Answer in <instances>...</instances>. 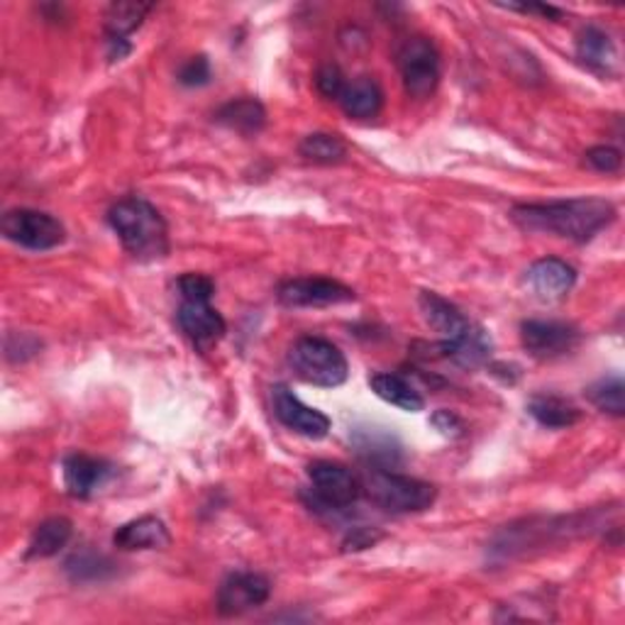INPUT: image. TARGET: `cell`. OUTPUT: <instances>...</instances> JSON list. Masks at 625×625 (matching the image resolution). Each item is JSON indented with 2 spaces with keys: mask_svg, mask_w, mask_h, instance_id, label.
<instances>
[{
  "mask_svg": "<svg viewBox=\"0 0 625 625\" xmlns=\"http://www.w3.org/2000/svg\"><path fill=\"white\" fill-rule=\"evenodd\" d=\"M216 120L235 132L257 135L267 125V110L257 98H235L216 112Z\"/></svg>",
  "mask_w": 625,
  "mask_h": 625,
  "instance_id": "7402d4cb",
  "label": "cell"
},
{
  "mask_svg": "<svg viewBox=\"0 0 625 625\" xmlns=\"http://www.w3.org/2000/svg\"><path fill=\"white\" fill-rule=\"evenodd\" d=\"M289 361L298 377L312 386H323V389L343 386L349 374L347 359L340 353V347L316 335L298 337L289 353Z\"/></svg>",
  "mask_w": 625,
  "mask_h": 625,
  "instance_id": "277c9868",
  "label": "cell"
},
{
  "mask_svg": "<svg viewBox=\"0 0 625 625\" xmlns=\"http://www.w3.org/2000/svg\"><path fill=\"white\" fill-rule=\"evenodd\" d=\"M67 572L69 577L77 582V584H89V582H103L108 579L112 572H116V565L103 555H96V553H81V555H73L67 562Z\"/></svg>",
  "mask_w": 625,
  "mask_h": 625,
  "instance_id": "4316f807",
  "label": "cell"
},
{
  "mask_svg": "<svg viewBox=\"0 0 625 625\" xmlns=\"http://www.w3.org/2000/svg\"><path fill=\"white\" fill-rule=\"evenodd\" d=\"M308 504L318 510H345L361 494V479L353 469L337 465V462H312L308 465Z\"/></svg>",
  "mask_w": 625,
  "mask_h": 625,
  "instance_id": "5b68a950",
  "label": "cell"
},
{
  "mask_svg": "<svg viewBox=\"0 0 625 625\" xmlns=\"http://www.w3.org/2000/svg\"><path fill=\"white\" fill-rule=\"evenodd\" d=\"M179 328L196 347H210L222 340L225 318L208 301H183L177 312Z\"/></svg>",
  "mask_w": 625,
  "mask_h": 625,
  "instance_id": "4fadbf2b",
  "label": "cell"
},
{
  "mask_svg": "<svg viewBox=\"0 0 625 625\" xmlns=\"http://www.w3.org/2000/svg\"><path fill=\"white\" fill-rule=\"evenodd\" d=\"M418 304L425 323H428L443 340H453V337L462 335L472 325V320L455 304H449L447 298L437 296L433 291H423Z\"/></svg>",
  "mask_w": 625,
  "mask_h": 625,
  "instance_id": "e0dca14e",
  "label": "cell"
},
{
  "mask_svg": "<svg viewBox=\"0 0 625 625\" xmlns=\"http://www.w3.org/2000/svg\"><path fill=\"white\" fill-rule=\"evenodd\" d=\"M112 232L135 259L155 261L169 252V230L161 212L145 198H122L108 210Z\"/></svg>",
  "mask_w": 625,
  "mask_h": 625,
  "instance_id": "7a4b0ae2",
  "label": "cell"
},
{
  "mask_svg": "<svg viewBox=\"0 0 625 625\" xmlns=\"http://www.w3.org/2000/svg\"><path fill=\"white\" fill-rule=\"evenodd\" d=\"M6 240L16 242L32 252H47L67 240V230L54 216L32 208H16L8 210L0 220Z\"/></svg>",
  "mask_w": 625,
  "mask_h": 625,
  "instance_id": "8992f818",
  "label": "cell"
},
{
  "mask_svg": "<svg viewBox=\"0 0 625 625\" xmlns=\"http://www.w3.org/2000/svg\"><path fill=\"white\" fill-rule=\"evenodd\" d=\"M152 10L149 3H137V0H122V3H112L106 12V37L108 44L128 42V37L140 28L147 12Z\"/></svg>",
  "mask_w": 625,
  "mask_h": 625,
  "instance_id": "603a6c76",
  "label": "cell"
},
{
  "mask_svg": "<svg viewBox=\"0 0 625 625\" xmlns=\"http://www.w3.org/2000/svg\"><path fill=\"white\" fill-rule=\"evenodd\" d=\"M437 353H440V357L455 361L457 367L477 369L492 359L494 343H492L489 333L472 323L462 335L453 337V340H443L440 345H437Z\"/></svg>",
  "mask_w": 625,
  "mask_h": 625,
  "instance_id": "9a60e30c",
  "label": "cell"
},
{
  "mask_svg": "<svg viewBox=\"0 0 625 625\" xmlns=\"http://www.w3.org/2000/svg\"><path fill=\"white\" fill-rule=\"evenodd\" d=\"M528 414L553 430H565L582 420V410L559 396H535L528 404Z\"/></svg>",
  "mask_w": 625,
  "mask_h": 625,
  "instance_id": "d4e9b609",
  "label": "cell"
},
{
  "mask_svg": "<svg viewBox=\"0 0 625 625\" xmlns=\"http://www.w3.org/2000/svg\"><path fill=\"white\" fill-rule=\"evenodd\" d=\"M345 73L337 65H325L316 73V89L320 96L330 98V101H340V96L345 91Z\"/></svg>",
  "mask_w": 625,
  "mask_h": 625,
  "instance_id": "f546056e",
  "label": "cell"
},
{
  "mask_svg": "<svg viewBox=\"0 0 625 625\" xmlns=\"http://www.w3.org/2000/svg\"><path fill=\"white\" fill-rule=\"evenodd\" d=\"M61 474H65V486L73 498H91L110 479L112 467L103 459L73 453L61 465Z\"/></svg>",
  "mask_w": 625,
  "mask_h": 625,
  "instance_id": "5bb4252c",
  "label": "cell"
},
{
  "mask_svg": "<svg viewBox=\"0 0 625 625\" xmlns=\"http://www.w3.org/2000/svg\"><path fill=\"white\" fill-rule=\"evenodd\" d=\"M518 228L547 232L574 242H589L616 220V208L606 198H567L549 204H523L510 210Z\"/></svg>",
  "mask_w": 625,
  "mask_h": 625,
  "instance_id": "6da1fadb",
  "label": "cell"
},
{
  "mask_svg": "<svg viewBox=\"0 0 625 625\" xmlns=\"http://www.w3.org/2000/svg\"><path fill=\"white\" fill-rule=\"evenodd\" d=\"M73 535V525L69 518H47L34 528L30 545H28V557L30 559H44L54 557L59 549H65Z\"/></svg>",
  "mask_w": 625,
  "mask_h": 625,
  "instance_id": "cb8c5ba5",
  "label": "cell"
},
{
  "mask_svg": "<svg viewBox=\"0 0 625 625\" xmlns=\"http://www.w3.org/2000/svg\"><path fill=\"white\" fill-rule=\"evenodd\" d=\"M520 343L535 359H555L579 345V330L559 320H525Z\"/></svg>",
  "mask_w": 625,
  "mask_h": 625,
  "instance_id": "30bf717a",
  "label": "cell"
},
{
  "mask_svg": "<svg viewBox=\"0 0 625 625\" xmlns=\"http://www.w3.org/2000/svg\"><path fill=\"white\" fill-rule=\"evenodd\" d=\"M404 89L410 98H430L440 83V54L428 37H410L398 49Z\"/></svg>",
  "mask_w": 625,
  "mask_h": 625,
  "instance_id": "52a82bcc",
  "label": "cell"
},
{
  "mask_svg": "<svg viewBox=\"0 0 625 625\" xmlns=\"http://www.w3.org/2000/svg\"><path fill=\"white\" fill-rule=\"evenodd\" d=\"M279 304L286 308H325L337 304L355 301V291L349 286L323 279V277H304V279H289L277 289Z\"/></svg>",
  "mask_w": 625,
  "mask_h": 625,
  "instance_id": "ba28073f",
  "label": "cell"
},
{
  "mask_svg": "<svg viewBox=\"0 0 625 625\" xmlns=\"http://www.w3.org/2000/svg\"><path fill=\"white\" fill-rule=\"evenodd\" d=\"M525 284H528L533 296L540 298V301H559V298H565L574 289V284H577V269L555 257L537 259L535 265L525 271Z\"/></svg>",
  "mask_w": 625,
  "mask_h": 625,
  "instance_id": "7c38bea8",
  "label": "cell"
},
{
  "mask_svg": "<svg viewBox=\"0 0 625 625\" xmlns=\"http://www.w3.org/2000/svg\"><path fill=\"white\" fill-rule=\"evenodd\" d=\"M584 157H586V165H589L596 171H602V173H614L623 165V155L618 152L616 147H611V145L592 147Z\"/></svg>",
  "mask_w": 625,
  "mask_h": 625,
  "instance_id": "4dcf8cb0",
  "label": "cell"
},
{
  "mask_svg": "<svg viewBox=\"0 0 625 625\" xmlns=\"http://www.w3.org/2000/svg\"><path fill=\"white\" fill-rule=\"evenodd\" d=\"M589 401L604 410V414H611L621 418L625 414V384L621 377H606L602 381H596L594 386H589Z\"/></svg>",
  "mask_w": 625,
  "mask_h": 625,
  "instance_id": "83f0119b",
  "label": "cell"
},
{
  "mask_svg": "<svg viewBox=\"0 0 625 625\" xmlns=\"http://www.w3.org/2000/svg\"><path fill=\"white\" fill-rule=\"evenodd\" d=\"M271 596V584L265 574L257 572H235L220 584L218 589V614L220 616H242Z\"/></svg>",
  "mask_w": 625,
  "mask_h": 625,
  "instance_id": "8fae6325",
  "label": "cell"
},
{
  "mask_svg": "<svg viewBox=\"0 0 625 625\" xmlns=\"http://www.w3.org/2000/svg\"><path fill=\"white\" fill-rule=\"evenodd\" d=\"M381 540V533L379 530H374V528H353L347 533V537H345V549L349 553V549H353V553H357V549H367V547H374Z\"/></svg>",
  "mask_w": 625,
  "mask_h": 625,
  "instance_id": "d6a6232c",
  "label": "cell"
},
{
  "mask_svg": "<svg viewBox=\"0 0 625 625\" xmlns=\"http://www.w3.org/2000/svg\"><path fill=\"white\" fill-rule=\"evenodd\" d=\"M171 543L169 528L165 520L145 516L120 525L112 535V545L120 549H165Z\"/></svg>",
  "mask_w": 625,
  "mask_h": 625,
  "instance_id": "d6986e66",
  "label": "cell"
},
{
  "mask_svg": "<svg viewBox=\"0 0 625 625\" xmlns=\"http://www.w3.org/2000/svg\"><path fill=\"white\" fill-rule=\"evenodd\" d=\"M577 57L584 67L596 73H614L618 69V52L611 34L596 24L584 28L577 37Z\"/></svg>",
  "mask_w": 625,
  "mask_h": 625,
  "instance_id": "ac0fdd59",
  "label": "cell"
},
{
  "mask_svg": "<svg viewBox=\"0 0 625 625\" xmlns=\"http://www.w3.org/2000/svg\"><path fill=\"white\" fill-rule=\"evenodd\" d=\"M179 294L183 301H208L216 294V281L206 274H183L179 279Z\"/></svg>",
  "mask_w": 625,
  "mask_h": 625,
  "instance_id": "f1b7e54d",
  "label": "cell"
},
{
  "mask_svg": "<svg viewBox=\"0 0 625 625\" xmlns=\"http://www.w3.org/2000/svg\"><path fill=\"white\" fill-rule=\"evenodd\" d=\"M271 406L281 425L308 437V440H320L330 433V418L320 414L318 408L306 406L286 384H277L271 389Z\"/></svg>",
  "mask_w": 625,
  "mask_h": 625,
  "instance_id": "9c48e42d",
  "label": "cell"
},
{
  "mask_svg": "<svg viewBox=\"0 0 625 625\" xmlns=\"http://www.w3.org/2000/svg\"><path fill=\"white\" fill-rule=\"evenodd\" d=\"M361 492L367 494L374 506L389 510V514H420V510H428L437 498V489L428 482L371 467L361 477Z\"/></svg>",
  "mask_w": 625,
  "mask_h": 625,
  "instance_id": "3957f363",
  "label": "cell"
},
{
  "mask_svg": "<svg viewBox=\"0 0 625 625\" xmlns=\"http://www.w3.org/2000/svg\"><path fill=\"white\" fill-rule=\"evenodd\" d=\"M179 81L183 86H206L210 81V61L206 57H194L179 69Z\"/></svg>",
  "mask_w": 625,
  "mask_h": 625,
  "instance_id": "1f68e13d",
  "label": "cell"
},
{
  "mask_svg": "<svg viewBox=\"0 0 625 625\" xmlns=\"http://www.w3.org/2000/svg\"><path fill=\"white\" fill-rule=\"evenodd\" d=\"M369 386L381 401L401 408L406 414H418V410L425 408V398L416 391V386L408 384L404 377H398V374H374V377H369Z\"/></svg>",
  "mask_w": 625,
  "mask_h": 625,
  "instance_id": "44dd1931",
  "label": "cell"
},
{
  "mask_svg": "<svg viewBox=\"0 0 625 625\" xmlns=\"http://www.w3.org/2000/svg\"><path fill=\"white\" fill-rule=\"evenodd\" d=\"M337 103L343 106L349 118L369 120L374 116H379V110L384 106V91L371 77H359L355 81H347Z\"/></svg>",
  "mask_w": 625,
  "mask_h": 625,
  "instance_id": "ffe728a7",
  "label": "cell"
},
{
  "mask_svg": "<svg viewBox=\"0 0 625 625\" xmlns=\"http://www.w3.org/2000/svg\"><path fill=\"white\" fill-rule=\"evenodd\" d=\"M353 447L371 469H391L401 462V445L391 433L379 428H357Z\"/></svg>",
  "mask_w": 625,
  "mask_h": 625,
  "instance_id": "2e32d148",
  "label": "cell"
},
{
  "mask_svg": "<svg viewBox=\"0 0 625 625\" xmlns=\"http://www.w3.org/2000/svg\"><path fill=\"white\" fill-rule=\"evenodd\" d=\"M510 10H520V12H537V16H543V18H553V20H559L562 18V10L553 8V6H540V3H533V6H506Z\"/></svg>",
  "mask_w": 625,
  "mask_h": 625,
  "instance_id": "e575fe53",
  "label": "cell"
},
{
  "mask_svg": "<svg viewBox=\"0 0 625 625\" xmlns=\"http://www.w3.org/2000/svg\"><path fill=\"white\" fill-rule=\"evenodd\" d=\"M430 423L435 425L437 433H443L445 437H462L465 435V423H462L453 410H437L433 414Z\"/></svg>",
  "mask_w": 625,
  "mask_h": 625,
  "instance_id": "836d02e7",
  "label": "cell"
},
{
  "mask_svg": "<svg viewBox=\"0 0 625 625\" xmlns=\"http://www.w3.org/2000/svg\"><path fill=\"white\" fill-rule=\"evenodd\" d=\"M301 157L316 165H340L347 157V145L337 135L330 132H312L304 137L301 147H298Z\"/></svg>",
  "mask_w": 625,
  "mask_h": 625,
  "instance_id": "484cf974",
  "label": "cell"
}]
</instances>
